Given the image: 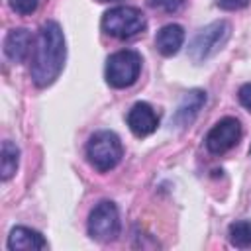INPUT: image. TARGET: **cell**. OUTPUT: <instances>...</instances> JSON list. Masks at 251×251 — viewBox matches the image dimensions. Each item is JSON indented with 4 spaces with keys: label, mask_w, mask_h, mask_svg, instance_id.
<instances>
[{
    "label": "cell",
    "mask_w": 251,
    "mask_h": 251,
    "mask_svg": "<svg viewBox=\"0 0 251 251\" xmlns=\"http://www.w3.org/2000/svg\"><path fill=\"white\" fill-rule=\"evenodd\" d=\"M249 153H251V147H249Z\"/></svg>",
    "instance_id": "obj_20"
},
{
    "label": "cell",
    "mask_w": 251,
    "mask_h": 251,
    "mask_svg": "<svg viewBox=\"0 0 251 251\" xmlns=\"http://www.w3.org/2000/svg\"><path fill=\"white\" fill-rule=\"evenodd\" d=\"M122 155H124V147L120 137L114 131H108V129L96 131L90 135L86 143V159L100 173L112 171L120 163Z\"/></svg>",
    "instance_id": "obj_2"
},
{
    "label": "cell",
    "mask_w": 251,
    "mask_h": 251,
    "mask_svg": "<svg viewBox=\"0 0 251 251\" xmlns=\"http://www.w3.org/2000/svg\"><path fill=\"white\" fill-rule=\"evenodd\" d=\"M31 47V35L25 27L10 29L4 39V53L12 63H22L29 55Z\"/></svg>",
    "instance_id": "obj_11"
},
{
    "label": "cell",
    "mask_w": 251,
    "mask_h": 251,
    "mask_svg": "<svg viewBox=\"0 0 251 251\" xmlns=\"http://www.w3.org/2000/svg\"><path fill=\"white\" fill-rule=\"evenodd\" d=\"M227 239L237 249H249L251 247V222L247 220L233 222L227 229Z\"/></svg>",
    "instance_id": "obj_14"
},
{
    "label": "cell",
    "mask_w": 251,
    "mask_h": 251,
    "mask_svg": "<svg viewBox=\"0 0 251 251\" xmlns=\"http://www.w3.org/2000/svg\"><path fill=\"white\" fill-rule=\"evenodd\" d=\"M251 0H218V6L224 10H241L249 4Z\"/></svg>",
    "instance_id": "obj_18"
},
{
    "label": "cell",
    "mask_w": 251,
    "mask_h": 251,
    "mask_svg": "<svg viewBox=\"0 0 251 251\" xmlns=\"http://www.w3.org/2000/svg\"><path fill=\"white\" fill-rule=\"evenodd\" d=\"M229 33H231V25L226 20H218V22L208 24L206 27H202L194 35V39L188 47L190 59L194 63H202V61L210 59L212 55H216L226 45V41L229 39Z\"/></svg>",
    "instance_id": "obj_5"
},
{
    "label": "cell",
    "mask_w": 251,
    "mask_h": 251,
    "mask_svg": "<svg viewBox=\"0 0 251 251\" xmlns=\"http://www.w3.org/2000/svg\"><path fill=\"white\" fill-rule=\"evenodd\" d=\"M149 8L161 10L165 14H175L184 6V0H147Z\"/></svg>",
    "instance_id": "obj_15"
},
{
    "label": "cell",
    "mask_w": 251,
    "mask_h": 251,
    "mask_svg": "<svg viewBox=\"0 0 251 251\" xmlns=\"http://www.w3.org/2000/svg\"><path fill=\"white\" fill-rule=\"evenodd\" d=\"M37 4H39V0H10V8L16 14H22V16L35 12L37 10Z\"/></svg>",
    "instance_id": "obj_16"
},
{
    "label": "cell",
    "mask_w": 251,
    "mask_h": 251,
    "mask_svg": "<svg viewBox=\"0 0 251 251\" xmlns=\"http://www.w3.org/2000/svg\"><path fill=\"white\" fill-rule=\"evenodd\" d=\"M102 2H114V0H102Z\"/></svg>",
    "instance_id": "obj_19"
},
{
    "label": "cell",
    "mask_w": 251,
    "mask_h": 251,
    "mask_svg": "<svg viewBox=\"0 0 251 251\" xmlns=\"http://www.w3.org/2000/svg\"><path fill=\"white\" fill-rule=\"evenodd\" d=\"M204 104H206V92L204 90L192 88V90L184 92L182 100L178 102V106H176V110H175V114L171 118V126H175L178 129L188 127L196 120V116L200 114Z\"/></svg>",
    "instance_id": "obj_8"
},
{
    "label": "cell",
    "mask_w": 251,
    "mask_h": 251,
    "mask_svg": "<svg viewBox=\"0 0 251 251\" xmlns=\"http://www.w3.org/2000/svg\"><path fill=\"white\" fill-rule=\"evenodd\" d=\"M241 124L237 118H222L206 135V149L214 155H222L226 151H229L231 147H235L241 139Z\"/></svg>",
    "instance_id": "obj_7"
},
{
    "label": "cell",
    "mask_w": 251,
    "mask_h": 251,
    "mask_svg": "<svg viewBox=\"0 0 251 251\" xmlns=\"http://www.w3.org/2000/svg\"><path fill=\"white\" fill-rule=\"evenodd\" d=\"M237 98H239L241 106H243V108H247V110L251 112V82H245V84L239 88Z\"/></svg>",
    "instance_id": "obj_17"
},
{
    "label": "cell",
    "mask_w": 251,
    "mask_h": 251,
    "mask_svg": "<svg viewBox=\"0 0 251 251\" xmlns=\"http://www.w3.org/2000/svg\"><path fill=\"white\" fill-rule=\"evenodd\" d=\"M127 126L135 137H147L157 129L159 116L147 102H135L127 112Z\"/></svg>",
    "instance_id": "obj_9"
},
{
    "label": "cell",
    "mask_w": 251,
    "mask_h": 251,
    "mask_svg": "<svg viewBox=\"0 0 251 251\" xmlns=\"http://www.w3.org/2000/svg\"><path fill=\"white\" fill-rule=\"evenodd\" d=\"M141 55L131 49H122L116 51L108 57L106 61V82L112 88H127L131 86L139 73H141Z\"/></svg>",
    "instance_id": "obj_4"
},
{
    "label": "cell",
    "mask_w": 251,
    "mask_h": 251,
    "mask_svg": "<svg viewBox=\"0 0 251 251\" xmlns=\"http://www.w3.org/2000/svg\"><path fill=\"white\" fill-rule=\"evenodd\" d=\"M182 41H184V29L178 25V24H169V25H163L157 35H155V47L161 55L165 57H173L178 53V49L182 47Z\"/></svg>",
    "instance_id": "obj_12"
},
{
    "label": "cell",
    "mask_w": 251,
    "mask_h": 251,
    "mask_svg": "<svg viewBox=\"0 0 251 251\" xmlns=\"http://www.w3.org/2000/svg\"><path fill=\"white\" fill-rule=\"evenodd\" d=\"M20 163V149L12 141H2V157H0V171H2V180H10Z\"/></svg>",
    "instance_id": "obj_13"
},
{
    "label": "cell",
    "mask_w": 251,
    "mask_h": 251,
    "mask_svg": "<svg viewBox=\"0 0 251 251\" xmlns=\"http://www.w3.org/2000/svg\"><path fill=\"white\" fill-rule=\"evenodd\" d=\"M65 59H67V45H65L63 29L57 22L49 20L39 27L33 43V57L29 71L33 84L39 88L53 84L65 67Z\"/></svg>",
    "instance_id": "obj_1"
},
{
    "label": "cell",
    "mask_w": 251,
    "mask_h": 251,
    "mask_svg": "<svg viewBox=\"0 0 251 251\" xmlns=\"http://www.w3.org/2000/svg\"><path fill=\"white\" fill-rule=\"evenodd\" d=\"M88 235L100 243H110L120 235V212L110 200L96 204L88 216Z\"/></svg>",
    "instance_id": "obj_6"
},
{
    "label": "cell",
    "mask_w": 251,
    "mask_h": 251,
    "mask_svg": "<svg viewBox=\"0 0 251 251\" xmlns=\"http://www.w3.org/2000/svg\"><path fill=\"white\" fill-rule=\"evenodd\" d=\"M147 27V20L139 8L133 6H116L104 12L102 16V29L110 37L116 39H129L141 33Z\"/></svg>",
    "instance_id": "obj_3"
},
{
    "label": "cell",
    "mask_w": 251,
    "mask_h": 251,
    "mask_svg": "<svg viewBox=\"0 0 251 251\" xmlns=\"http://www.w3.org/2000/svg\"><path fill=\"white\" fill-rule=\"evenodd\" d=\"M6 245L10 251H39L47 247V241L39 231L25 226H16L12 227Z\"/></svg>",
    "instance_id": "obj_10"
}]
</instances>
